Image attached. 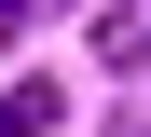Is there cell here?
I'll return each instance as SVG.
<instances>
[{"label":"cell","mask_w":151,"mask_h":137,"mask_svg":"<svg viewBox=\"0 0 151 137\" xmlns=\"http://www.w3.org/2000/svg\"><path fill=\"white\" fill-rule=\"evenodd\" d=\"M55 123H69V96H55L41 69H28V82H0V137H55Z\"/></svg>","instance_id":"6da1fadb"},{"label":"cell","mask_w":151,"mask_h":137,"mask_svg":"<svg viewBox=\"0 0 151 137\" xmlns=\"http://www.w3.org/2000/svg\"><path fill=\"white\" fill-rule=\"evenodd\" d=\"M96 55H110V69H151V0H124V14L96 27Z\"/></svg>","instance_id":"7a4b0ae2"},{"label":"cell","mask_w":151,"mask_h":137,"mask_svg":"<svg viewBox=\"0 0 151 137\" xmlns=\"http://www.w3.org/2000/svg\"><path fill=\"white\" fill-rule=\"evenodd\" d=\"M110 137H151V96H124V123H110Z\"/></svg>","instance_id":"3957f363"},{"label":"cell","mask_w":151,"mask_h":137,"mask_svg":"<svg viewBox=\"0 0 151 137\" xmlns=\"http://www.w3.org/2000/svg\"><path fill=\"white\" fill-rule=\"evenodd\" d=\"M14 27H28V0H0V41H14Z\"/></svg>","instance_id":"277c9868"}]
</instances>
